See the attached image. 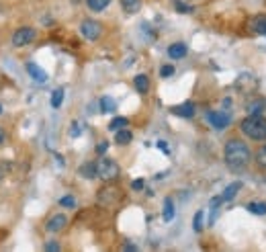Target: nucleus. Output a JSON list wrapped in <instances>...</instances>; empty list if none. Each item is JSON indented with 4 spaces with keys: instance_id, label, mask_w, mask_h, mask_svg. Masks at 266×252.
Instances as JSON below:
<instances>
[{
    "instance_id": "f257e3e1",
    "label": "nucleus",
    "mask_w": 266,
    "mask_h": 252,
    "mask_svg": "<svg viewBox=\"0 0 266 252\" xmlns=\"http://www.w3.org/2000/svg\"><path fill=\"white\" fill-rule=\"evenodd\" d=\"M223 158H225V164L229 166V170L242 172L252 162V152H250V148L244 140L231 138L223 148Z\"/></svg>"
},
{
    "instance_id": "f03ea898",
    "label": "nucleus",
    "mask_w": 266,
    "mask_h": 252,
    "mask_svg": "<svg viewBox=\"0 0 266 252\" xmlns=\"http://www.w3.org/2000/svg\"><path fill=\"white\" fill-rule=\"evenodd\" d=\"M240 130L246 138L254 142H264L266 140V117L264 115H250L240 123Z\"/></svg>"
},
{
    "instance_id": "7ed1b4c3",
    "label": "nucleus",
    "mask_w": 266,
    "mask_h": 252,
    "mask_svg": "<svg viewBox=\"0 0 266 252\" xmlns=\"http://www.w3.org/2000/svg\"><path fill=\"white\" fill-rule=\"evenodd\" d=\"M97 168H99V178H103L105 182H115L121 176V166L113 158H107V156H103V158L97 162Z\"/></svg>"
},
{
    "instance_id": "20e7f679",
    "label": "nucleus",
    "mask_w": 266,
    "mask_h": 252,
    "mask_svg": "<svg viewBox=\"0 0 266 252\" xmlns=\"http://www.w3.org/2000/svg\"><path fill=\"white\" fill-rule=\"evenodd\" d=\"M80 33L88 41H97L103 35V23H99L95 19H84L80 23Z\"/></svg>"
},
{
    "instance_id": "39448f33",
    "label": "nucleus",
    "mask_w": 266,
    "mask_h": 252,
    "mask_svg": "<svg viewBox=\"0 0 266 252\" xmlns=\"http://www.w3.org/2000/svg\"><path fill=\"white\" fill-rule=\"evenodd\" d=\"M121 199H123V191H121V188H117V186H105V188L99 191V203L103 207H113Z\"/></svg>"
},
{
    "instance_id": "423d86ee",
    "label": "nucleus",
    "mask_w": 266,
    "mask_h": 252,
    "mask_svg": "<svg viewBox=\"0 0 266 252\" xmlns=\"http://www.w3.org/2000/svg\"><path fill=\"white\" fill-rule=\"evenodd\" d=\"M35 29L33 27H19L17 31H15V35H13V45L15 47H25V45H29L33 39H35Z\"/></svg>"
},
{
    "instance_id": "0eeeda50",
    "label": "nucleus",
    "mask_w": 266,
    "mask_h": 252,
    "mask_svg": "<svg viewBox=\"0 0 266 252\" xmlns=\"http://www.w3.org/2000/svg\"><path fill=\"white\" fill-rule=\"evenodd\" d=\"M66 226H68V217H66L64 213H55V215H51V217L47 219L45 230H47L49 234H60L62 230H66Z\"/></svg>"
},
{
    "instance_id": "6e6552de",
    "label": "nucleus",
    "mask_w": 266,
    "mask_h": 252,
    "mask_svg": "<svg viewBox=\"0 0 266 252\" xmlns=\"http://www.w3.org/2000/svg\"><path fill=\"white\" fill-rule=\"evenodd\" d=\"M207 121H209L215 130H225L227 125H229V121H231V117L227 115V113H223V111H209L207 113Z\"/></svg>"
},
{
    "instance_id": "1a4fd4ad",
    "label": "nucleus",
    "mask_w": 266,
    "mask_h": 252,
    "mask_svg": "<svg viewBox=\"0 0 266 252\" xmlns=\"http://www.w3.org/2000/svg\"><path fill=\"white\" fill-rule=\"evenodd\" d=\"M235 86H238L244 94H252L258 88V80L254 76H250V74H240L238 80H235Z\"/></svg>"
},
{
    "instance_id": "9d476101",
    "label": "nucleus",
    "mask_w": 266,
    "mask_h": 252,
    "mask_svg": "<svg viewBox=\"0 0 266 252\" xmlns=\"http://www.w3.org/2000/svg\"><path fill=\"white\" fill-rule=\"evenodd\" d=\"M27 72H29V76H31L35 82H39V84L47 82V72L43 68H39L37 64H33V61H29V64H27Z\"/></svg>"
},
{
    "instance_id": "9b49d317",
    "label": "nucleus",
    "mask_w": 266,
    "mask_h": 252,
    "mask_svg": "<svg viewBox=\"0 0 266 252\" xmlns=\"http://www.w3.org/2000/svg\"><path fill=\"white\" fill-rule=\"evenodd\" d=\"M170 111H172L174 115H179V117H187V119L195 117V105H193V103H183V105H176V107H172Z\"/></svg>"
},
{
    "instance_id": "f8f14e48",
    "label": "nucleus",
    "mask_w": 266,
    "mask_h": 252,
    "mask_svg": "<svg viewBox=\"0 0 266 252\" xmlns=\"http://www.w3.org/2000/svg\"><path fill=\"white\" fill-rule=\"evenodd\" d=\"M187 45L183 43V41H179V43H172L170 47H168V55H170V59H183L185 55H187Z\"/></svg>"
},
{
    "instance_id": "ddd939ff",
    "label": "nucleus",
    "mask_w": 266,
    "mask_h": 252,
    "mask_svg": "<svg viewBox=\"0 0 266 252\" xmlns=\"http://www.w3.org/2000/svg\"><path fill=\"white\" fill-rule=\"evenodd\" d=\"M250 29L254 31L256 35H266V15L254 17V19L250 21Z\"/></svg>"
},
{
    "instance_id": "4468645a",
    "label": "nucleus",
    "mask_w": 266,
    "mask_h": 252,
    "mask_svg": "<svg viewBox=\"0 0 266 252\" xmlns=\"http://www.w3.org/2000/svg\"><path fill=\"white\" fill-rule=\"evenodd\" d=\"M125 15H137L141 11V0H119Z\"/></svg>"
},
{
    "instance_id": "2eb2a0df",
    "label": "nucleus",
    "mask_w": 266,
    "mask_h": 252,
    "mask_svg": "<svg viewBox=\"0 0 266 252\" xmlns=\"http://www.w3.org/2000/svg\"><path fill=\"white\" fill-rule=\"evenodd\" d=\"M133 86L139 94H147V90H150V78H147L145 74H137L133 78Z\"/></svg>"
},
{
    "instance_id": "dca6fc26",
    "label": "nucleus",
    "mask_w": 266,
    "mask_h": 252,
    "mask_svg": "<svg viewBox=\"0 0 266 252\" xmlns=\"http://www.w3.org/2000/svg\"><path fill=\"white\" fill-rule=\"evenodd\" d=\"M80 176L82 178H97L99 176V168H97V162H86L80 166Z\"/></svg>"
},
{
    "instance_id": "f3484780",
    "label": "nucleus",
    "mask_w": 266,
    "mask_h": 252,
    "mask_svg": "<svg viewBox=\"0 0 266 252\" xmlns=\"http://www.w3.org/2000/svg\"><path fill=\"white\" fill-rule=\"evenodd\" d=\"M240 188H242V182L240 180H235V182H231V184H227L225 188H223V193H221V197H223V201H231L235 195L240 193Z\"/></svg>"
},
{
    "instance_id": "a211bd4d",
    "label": "nucleus",
    "mask_w": 266,
    "mask_h": 252,
    "mask_svg": "<svg viewBox=\"0 0 266 252\" xmlns=\"http://www.w3.org/2000/svg\"><path fill=\"white\" fill-rule=\"evenodd\" d=\"M131 140H133V136H131V132L129 130H119V132H115V142L119 144V146H127V144H131Z\"/></svg>"
},
{
    "instance_id": "6ab92c4d",
    "label": "nucleus",
    "mask_w": 266,
    "mask_h": 252,
    "mask_svg": "<svg viewBox=\"0 0 266 252\" xmlns=\"http://www.w3.org/2000/svg\"><path fill=\"white\" fill-rule=\"evenodd\" d=\"M129 125V119L127 117H115L111 123H109V132H119L123 128H127Z\"/></svg>"
},
{
    "instance_id": "aec40b11",
    "label": "nucleus",
    "mask_w": 266,
    "mask_h": 252,
    "mask_svg": "<svg viewBox=\"0 0 266 252\" xmlns=\"http://www.w3.org/2000/svg\"><path fill=\"white\" fill-rule=\"evenodd\" d=\"M109 5H111V0H86V7L91 9V11H95V13L105 11Z\"/></svg>"
},
{
    "instance_id": "412c9836",
    "label": "nucleus",
    "mask_w": 266,
    "mask_h": 252,
    "mask_svg": "<svg viewBox=\"0 0 266 252\" xmlns=\"http://www.w3.org/2000/svg\"><path fill=\"white\" fill-rule=\"evenodd\" d=\"M164 222L168 224V222H172V219H174V201L170 199V197H166L164 199Z\"/></svg>"
},
{
    "instance_id": "4be33fe9",
    "label": "nucleus",
    "mask_w": 266,
    "mask_h": 252,
    "mask_svg": "<svg viewBox=\"0 0 266 252\" xmlns=\"http://www.w3.org/2000/svg\"><path fill=\"white\" fill-rule=\"evenodd\" d=\"M221 203H225L223 197H213V199H211V217H209V226L215 224L217 213H219V205H221Z\"/></svg>"
},
{
    "instance_id": "5701e85b",
    "label": "nucleus",
    "mask_w": 266,
    "mask_h": 252,
    "mask_svg": "<svg viewBox=\"0 0 266 252\" xmlns=\"http://www.w3.org/2000/svg\"><path fill=\"white\" fill-rule=\"evenodd\" d=\"M254 160H256L258 168L266 170V144H264V146H260V148L256 150V156H254Z\"/></svg>"
},
{
    "instance_id": "b1692460",
    "label": "nucleus",
    "mask_w": 266,
    "mask_h": 252,
    "mask_svg": "<svg viewBox=\"0 0 266 252\" xmlns=\"http://www.w3.org/2000/svg\"><path fill=\"white\" fill-rule=\"evenodd\" d=\"M62 103H64V88H55L51 92V107L53 109H60Z\"/></svg>"
},
{
    "instance_id": "393cba45",
    "label": "nucleus",
    "mask_w": 266,
    "mask_h": 252,
    "mask_svg": "<svg viewBox=\"0 0 266 252\" xmlns=\"http://www.w3.org/2000/svg\"><path fill=\"white\" fill-rule=\"evenodd\" d=\"M113 111H117V103H115V99H111V97H103V99H101V113H113Z\"/></svg>"
},
{
    "instance_id": "a878e982",
    "label": "nucleus",
    "mask_w": 266,
    "mask_h": 252,
    "mask_svg": "<svg viewBox=\"0 0 266 252\" xmlns=\"http://www.w3.org/2000/svg\"><path fill=\"white\" fill-rule=\"evenodd\" d=\"M248 211L254 215H266V203L264 201H252L248 205Z\"/></svg>"
},
{
    "instance_id": "bb28decb",
    "label": "nucleus",
    "mask_w": 266,
    "mask_h": 252,
    "mask_svg": "<svg viewBox=\"0 0 266 252\" xmlns=\"http://www.w3.org/2000/svg\"><path fill=\"white\" fill-rule=\"evenodd\" d=\"M203 215H205L203 209H199V211L195 213V219H193V228H195V232H201V230H203Z\"/></svg>"
},
{
    "instance_id": "cd10ccee",
    "label": "nucleus",
    "mask_w": 266,
    "mask_h": 252,
    "mask_svg": "<svg viewBox=\"0 0 266 252\" xmlns=\"http://www.w3.org/2000/svg\"><path fill=\"white\" fill-rule=\"evenodd\" d=\"M174 7L179 9L183 15H189V13H193V7H191V5H185L183 0H174Z\"/></svg>"
},
{
    "instance_id": "c85d7f7f",
    "label": "nucleus",
    "mask_w": 266,
    "mask_h": 252,
    "mask_svg": "<svg viewBox=\"0 0 266 252\" xmlns=\"http://www.w3.org/2000/svg\"><path fill=\"white\" fill-rule=\"evenodd\" d=\"M60 205H62V207H76V199H74L72 195H66V197L60 199Z\"/></svg>"
},
{
    "instance_id": "c756f323",
    "label": "nucleus",
    "mask_w": 266,
    "mask_h": 252,
    "mask_svg": "<svg viewBox=\"0 0 266 252\" xmlns=\"http://www.w3.org/2000/svg\"><path fill=\"white\" fill-rule=\"evenodd\" d=\"M45 250H47V252H60V250H62V246H60V242L49 240V242L45 244Z\"/></svg>"
},
{
    "instance_id": "7c9ffc66",
    "label": "nucleus",
    "mask_w": 266,
    "mask_h": 252,
    "mask_svg": "<svg viewBox=\"0 0 266 252\" xmlns=\"http://www.w3.org/2000/svg\"><path fill=\"white\" fill-rule=\"evenodd\" d=\"M172 74H174V66H170V64L168 66H162V70H160V76L162 78H170Z\"/></svg>"
},
{
    "instance_id": "2f4dec72",
    "label": "nucleus",
    "mask_w": 266,
    "mask_h": 252,
    "mask_svg": "<svg viewBox=\"0 0 266 252\" xmlns=\"http://www.w3.org/2000/svg\"><path fill=\"white\" fill-rule=\"evenodd\" d=\"M143 186H145L143 178H137V180H133V182H131V188H133V191H141Z\"/></svg>"
},
{
    "instance_id": "473e14b6",
    "label": "nucleus",
    "mask_w": 266,
    "mask_h": 252,
    "mask_svg": "<svg viewBox=\"0 0 266 252\" xmlns=\"http://www.w3.org/2000/svg\"><path fill=\"white\" fill-rule=\"evenodd\" d=\"M107 150H109V142H107V140H105V142H99V146H97V154L103 156Z\"/></svg>"
},
{
    "instance_id": "72a5a7b5",
    "label": "nucleus",
    "mask_w": 266,
    "mask_h": 252,
    "mask_svg": "<svg viewBox=\"0 0 266 252\" xmlns=\"http://www.w3.org/2000/svg\"><path fill=\"white\" fill-rule=\"evenodd\" d=\"M70 136H72V138H78V136H80V123H76V121L72 123V130H70Z\"/></svg>"
},
{
    "instance_id": "f704fd0d",
    "label": "nucleus",
    "mask_w": 266,
    "mask_h": 252,
    "mask_svg": "<svg viewBox=\"0 0 266 252\" xmlns=\"http://www.w3.org/2000/svg\"><path fill=\"white\" fill-rule=\"evenodd\" d=\"M5 142H7V132H5L3 128H0V148L5 146Z\"/></svg>"
},
{
    "instance_id": "c9c22d12",
    "label": "nucleus",
    "mask_w": 266,
    "mask_h": 252,
    "mask_svg": "<svg viewBox=\"0 0 266 252\" xmlns=\"http://www.w3.org/2000/svg\"><path fill=\"white\" fill-rule=\"evenodd\" d=\"M123 250H129V252H135V250H137V246H133V244H123Z\"/></svg>"
},
{
    "instance_id": "e433bc0d",
    "label": "nucleus",
    "mask_w": 266,
    "mask_h": 252,
    "mask_svg": "<svg viewBox=\"0 0 266 252\" xmlns=\"http://www.w3.org/2000/svg\"><path fill=\"white\" fill-rule=\"evenodd\" d=\"M158 146H160L164 152H168V148H166V142H158Z\"/></svg>"
},
{
    "instance_id": "4c0bfd02",
    "label": "nucleus",
    "mask_w": 266,
    "mask_h": 252,
    "mask_svg": "<svg viewBox=\"0 0 266 252\" xmlns=\"http://www.w3.org/2000/svg\"><path fill=\"white\" fill-rule=\"evenodd\" d=\"M3 178H5V170L0 168V182H3Z\"/></svg>"
},
{
    "instance_id": "58836bf2",
    "label": "nucleus",
    "mask_w": 266,
    "mask_h": 252,
    "mask_svg": "<svg viewBox=\"0 0 266 252\" xmlns=\"http://www.w3.org/2000/svg\"><path fill=\"white\" fill-rule=\"evenodd\" d=\"M0 113H3V105H0Z\"/></svg>"
}]
</instances>
